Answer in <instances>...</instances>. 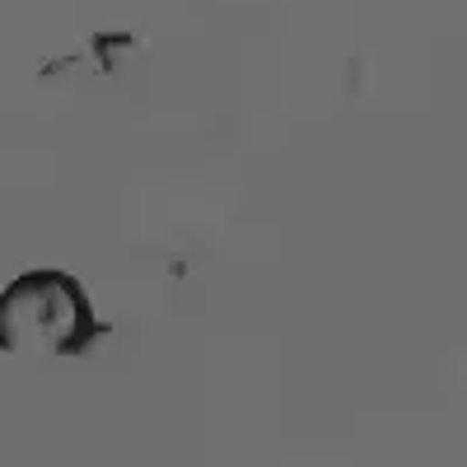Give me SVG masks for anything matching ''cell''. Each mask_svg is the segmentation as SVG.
<instances>
[{
	"instance_id": "6da1fadb",
	"label": "cell",
	"mask_w": 467,
	"mask_h": 467,
	"mask_svg": "<svg viewBox=\"0 0 467 467\" xmlns=\"http://www.w3.org/2000/svg\"><path fill=\"white\" fill-rule=\"evenodd\" d=\"M108 327L99 323L85 285L66 271L37 266L0 290V350L19 360L85 356Z\"/></svg>"
},
{
	"instance_id": "7a4b0ae2",
	"label": "cell",
	"mask_w": 467,
	"mask_h": 467,
	"mask_svg": "<svg viewBox=\"0 0 467 467\" xmlns=\"http://www.w3.org/2000/svg\"><path fill=\"white\" fill-rule=\"evenodd\" d=\"M136 47H140V33H136V28H103V33L89 37V57H94V66L108 70V75L122 66V57H131Z\"/></svg>"
}]
</instances>
